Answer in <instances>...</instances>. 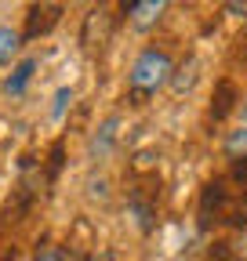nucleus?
<instances>
[{"mask_svg":"<svg viewBox=\"0 0 247 261\" xmlns=\"http://www.w3.org/2000/svg\"><path fill=\"white\" fill-rule=\"evenodd\" d=\"M229 174H233V181H236V185H243V192H247V156L233 163V171H229Z\"/></svg>","mask_w":247,"mask_h":261,"instance_id":"nucleus-17","label":"nucleus"},{"mask_svg":"<svg viewBox=\"0 0 247 261\" xmlns=\"http://www.w3.org/2000/svg\"><path fill=\"white\" fill-rule=\"evenodd\" d=\"M164 11H167L164 0H131V4H124V15H131L138 29H149L153 22H160Z\"/></svg>","mask_w":247,"mask_h":261,"instance_id":"nucleus-6","label":"nucleus"},{"mask_svg":"<svg viewBox=\"0 0 247 261\" xmlns=\"http://www.w3.org/2000/svg\"><path fill=\"white\" fill-rule=\"evenodd\" d=\"M157 203H160V178L157 174H145L135 181V189L128 192V207L138 221L142 232H149L153 225H157Z\"/></svg>","mask_w":247,"mask_h":261,"instance_id":"nucleus-2","label":"nucleus"},{"mask_svg":"<svg viewBox=\"0 0 247 261\" xmlns=\"http://www.w3.org/2000/svg\"><path fill=\"white\" fill-rule=\"evenodd\" d=\"M15 254H18V250H15V247H11V250H8V254H4V257H0V261H15Z\"/></svg>","mask_w":247,"mask_h":261,"instance_id":"nucleus-20","label":"nucleus"},{"mask_svg":"<svg viewBox=\"0 0 247 261\" xmlns=\"http://www.w3.org/2000/svg\"><path fill=\"white\" fill-rule=\"evenodd\" d=\"M62 163H66V142L58 138V142L51 145V156H47V181H55V178H58Z\"/></svg>","mask_w":247,"mask_h":261,"instance_id":"nucleus-13","label":"nucleus"},{"mask_svg":"<svg viewBox=\"0 0 247 261\" xmlns=\"http://www.w3.org/2000/svg\"><path fill=\"white\" fill-rule=\"evenodd\" d=\"M22 47V33L11 25H0V65H11V58Z\"/></svg>","mask_w":247,"mask_h":261,"instance_id":"nucleus-11","label":"nucleus"},{"mask_svg":"<svg viewBox=\"0 0 247 261\" xmlns=\"http://www.w3.org/2000/svg\"><path fill=\"white\" fill-rule=\"evenodd\" d=\"M69 102H73V91H69V87H58V91H55L51 116H55V120H62V113H66V106H69Z\"/></svg>","mask_w":247,"mask_h":261,"instance_id":"nucleus-15","label":"nucleus"},{"mask_svg":"<svg viewBox=\"0 0 247 261\" xmlns=\"http://www.w3.org/2000/svg\"><path fill=\"white\" fill-rule=\"evenodd\" d=\"M240 113H243V123H247V98H243V106H240Z\"/></svg>","mask_w":247,"mask_h":261,"instance_id":"nucleus-21","label":"nucleus"},{"mask_svg":"<svg viewBox=\"0 0 247 261\" xmlns=\"http://www.w3.org/2000/svg\"><path fill=\"white\" fill-rule=\"evenodd\" d=\"M116 127H120V116H109V120H102V123L95 127L91 145H87V152L95 156V160H102V156L113 152V145H116Z\"/></svg>","mask_w":247,"mask_h":261,"instance_id":"nucleus-7","label":"nucleus"},{"mask_svg":"<svg viewBox=\"0 0 247 261\" xmlns=\"http://www.w3.org/2000/svg\"><path fill=\"white\" fill-rule=\"evenodd\" d=\"M171 76H175V65H171L167 51H160V47H145V51L135 58V65H131L128 84H131L135 94L149 98V94H157L160 87H167Z\"/></svg>","mask_w":247,"mask_h":261,"instance_id":"nucleus-1","label":"nucleus"},{"mask_svg":"<svg viewBox=\"0 0 247 261\" xmlns=\"http://www.w3.org/2000/svg\"><path fill=\"white\" fill-rule=\"evenodd\" d=\"M226 156H229L233 163L247 156V127H240V130H233V135L226 138Z\"/></svg>","mask_w":247,"mask_h":261,"instance_id":"nucleus-12","label":"nucleus"},{"mask_svg":"<svg viewBox=\"0 0 247 261\" xmlns=\"http://www.w3.org/2000/svg\"><path fill=\"white\" fill-rule=\"evenodd\" d=\"M233 109H236V84L233 80H218L214 102H211V120H226Z\"/></svg>","mask_w":247,"mask_h":261,"instance_id":"nucleus-9","label":"nucleus"},{"mask_svg":"<svg viewBox=\"0 0 247 261\" xmlns=\"http://www.w3.org/2000/svg\"><path fill=\"white\" fill-rule=\"evenodd\" d=\"M109 33H113V15L109 8H91L84 15V29H80V47L84 51H95L109 40Z\"/></svg>","mask_w":247,"mask_h":261,"instance_id":"nucleus-3","label":"nucleus"},{"mask_svg":"<svg viewBox=\"0 0 247 261\" xmlns=\"http://www.w3.org/2000/svg\"><path fill=\"white\" fill-rule=\"evenodd\" d=\"M226 203H229V192H226L222 181H207V185L200 189V203H196V218H200L196 225H200V232H207L211 221L226 211Z\"/></svg>","mask_w":247,"mask_h":261,"instance_id":"nucleus-5","label":"nucleus"},{"mask_svg":"<svg viewBox=\"0 0 247 261\" xmlns=\"http://www.w3.org/2000/svg\"><path fill=\"white\" fill-rule=\"evenodd\" d=\"M33 73H37V58H22L15 69H11V76H8V84H4V91H8V94H22V91H26V84L33 80Z\"/></svg>","mask_w":247,"mask_h":261,"instance_id":"nucleus-10","label":"nucleus"},{"mask_svg":"<svg viewBox=\"0 0 247 261\" xmlns=\"http://www.w3.org/2000/svg\"><path fill=\"white\" fill-rule=\"evenodd\" d=\"M226 11H229V15H236V18H247V0H229Z\"/></svg>","mask_w":247,"mask_h":261,"instance_id":"nucleus-19","label":"nucleus"},{"mask_svg":"<svg viewBox=\"0 0 247 261\" xmlns=\"http://www.w3.org/2000/svg\"><path fill=\"white\" fill-rule=\"evenodd\" d=\"M62 18V4H33L26 11V25H22V40H40L58 25Z\"/></svg>","mask_w":247,"mask_h":261,"instance_id":"nucleus-4","label":"nucleus"},{"mask_svg":"<svg viewBox=\"0 0 247 261\" xmlns=\"http://www.w3.org/2000/svg\"><path fill=\"white\" fill-rule=\"evenodd\" d=\"M207 261H240V257H236V250L229 243H214L211 254H207Z\"/></svg>","mask_w":247,"mask_h":261,"instance_id":"nucleus-16","label":"nucleus"},{"mask_svg":"<svg viewBox=\"0 0 247 261\" xmlns=\"http://www.w3.org/2000/svg\"><path fill=\"white\" fill-rule=\"evenodd\" d=\"M196 80H200V58H196V55H189V58H185L178 69H175V76H171V84H167V87L182 98V94H189V91L196 87Z\"/></svg>","mask_w":247,"mask_h":261,"instance_id":"nucleus-8","label":"nucleus"},{"mask_svg":"<svg viewBox=\"0 0 247 261\" xmlns=\"http://www.w3.org/2000/svg\"><path fill=\"white\" fill-rule=\"evenodd\" d=\"M33 261H73V254L66 247H58V243H44V247H37Z\"/></svg>","mask_w":247,"mask_h":261,"instance_id":"nucleus-14","label":"nucleus"},{"mask_svg":"<svg viewBox=\"0 0 247 261\" xmlns=\"http://www.w3.org/2000/svg\"><path fill=\"white\" fill-rule=\"evenodd\" d=\"M87 189H91V196H95V200H109V181H106V178H98V181H91Z\"/></svg>","mask_w":247,"mask_h":261,"instance_id":"nucleus-18","label":"nucleus"},{"mask_svg":"<svg viewBox=\"0 0 247 261\" xmlns=\"http://www.w3.org/2000/svg\"><path fill=\"white\" fill-rule=\"evenodd\" d=\"M91 261H113V257H109V254H102V257H91Z\"/></svg>","mask_w":247,"mask_h":261,"instance_id":"nucleus-22","label":"nucleus"}]
</instances>
